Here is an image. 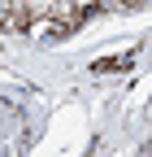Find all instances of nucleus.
I'll use <instances>...</instances> for the list:
<instances>
[{"mask_svg": "<svg viewBox=\"0 0 152 157\" xmlns=\"http://www.w3.org/2000/svg\"><path fill=\"white\" fill-rule=\"evenodd\" d=\"M135 66V57H109V61H96V70L104 74V70H130Z\"/></svg>", "mask_w": 152, "mask_h": 157, "instance_id": "obj_1", "label": "nucleus"}]
</instances>
